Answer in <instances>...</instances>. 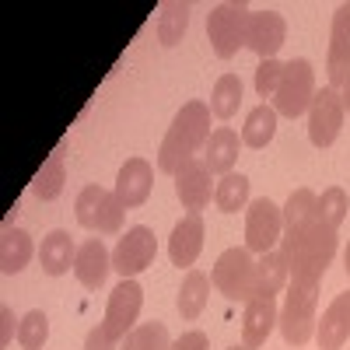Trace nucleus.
<instances>
[{"label": "nucleus", "instance_id": "obj_1", "mask_svg": "<svg viewBox=\"0 0 350 350\" xmlns=\"http://www.w3.org/2000/svg\"><path fill=\"white\" fill-rule=\"evenodd\" d=\"M211 105L207 102H186L179 112H175V120L161 140L158 148V172L165 175H175L200 148H207L211 140Z\"/></svg>", "mask_w": 350, "mask_h": 350}, {"label": "nucleus", "instance_id": "obj_2", "mask_svg": "<svg viewBox=\"0 0 350 350\" xmlns=\"http://www.w3.org/2000/svg\"><path fill=\"white\" fill-rule=\"evenodd\" d=\"M336 228L323 224L315 217V224L305 231V235L291 239V235H280V256L287 259V270H291V280L298 284H315L323 280L326 267L336 256Z\"/></svg>", "mask_w": 350, "mask_h": 350}, {"label": "nucleus", "instance_id": "obj_3", "mask_svg": "<svg viewBox=\"0 0 350 350\" xmlns=\"http://www.w3.org/2000/svg\"><path fill=\"white\" fill-rule=\"evenodd\" d=\"M315 301H319V287L315 284H298L291 280L287 284V295H284V308H280V333L291 347H305L315 336Z\"/></svg>", "mask_w": 350, "mask_h": 350}, {"label": "nucleus", "instance_id": "obj_4", "mask_svg": "<svg viewBox=\"0 0 350 350\" xmlns=\"http://www.w3.org/2000/svg\"><path fill=\"white\" fill-rule=\"evenodd\" d=\"M74 214H77V224L88 228V231H98V235H120L123 231V214L126 207L120 203L116 189H105V186H84L77 203H74Z\"/></svg>", "mask_w": 350, "mask_h": 350}, {"label": "nucleus", "instance_id": "obj_5", "mask_svg": "<svg viewBox=\"0 0 350 350\" xmlns=\"http://www.w3.org/2000/svg\"><path fill=\"white\" fill-rule=\"evenodd\" d=\"M249 8L242 0H224V4H214L207 14V36L211 46L221 60H231L242 46H245V32H249Z\"/></svg>", "mask_w": 350, "mask_h": 350}, {"label": "nucleus", "instance_id": "obj_6", "mask_svg": "<svg viewBox=\"0 0 350 350\" xmlns=\"http://www.w3.org/2000/svg\"><path fill=\"white\" fill-rule=\"evenodd\" d=\"M312 98H315V70H312V64L305 60V56H298V60L284 64V77H280L277 95H273V109H277V116L298 120V116L308 112Z\"/></svg>", "mask_w": 350, "mask_h": 350}, {"label": "nucleus", "instance_id": "obj_7", "mask_svg": "<svg viewBox=\"0 0 350 350\" xmlns=\"http://www.w3.org/2000/svg\"><path fill=\"white\" fill-rule=\"evenodd\" d=\"M214 287L231 301H252V284H256V259L249 249H228L217 256L214 273H211Z\"/></svg>", "mask_w": 350, "mask_h": 350}, {"label": "nucleus", "instance_id": "obj_8", "mask_svg": "<svg viewBox=\"0 0 350 350\" xmlns=\"http://www.w3.org/2000/svg\"><path fill=\"white\" fill-rule=\"evenodd\" d=\"M280 235H284V211L267 196L252 200L245 207V249L267 256V252H273Z\"/></svg>", "mask_w": 350, "mask_h": 350}, {"label": "nucleus", "instance_id": "obj_9", "mask_svg": "<svg viewBox=\"0 0 350 350\" xmlns=\"http://www.w3.org/2000/svg\"><path fill=\"white\" fill-rule=\"evenodd\" d=\"M154 256H158L154 231L144 228V224H137V228L126 231L120 242H116V249H112V270L120 273L123 280H133L137 273H144V270L151 267Z\"/></svg>", "mask_w": 350, "mask_h": 350}, {"label": "nucleus", "instance_id": "obj_10", "mask_svg": "<svg viewBox=\"0 0 350 350\" xmlns=\"http://www.w3.org/2000/svg\"><path fill=\"white\" fill-rule=\"evenodd\" d=\"M140 305H144V287L137 280H120L109 295V305H105V319H102V329L123 343L126 333L137 326V315H140Z\"/></svg>", "mask_w": 350, "mask_h": 350}, {"label": "nucleus", "instance_id": "obj_11", "mask_svg": "<svg viewBox=\"0 0 350 350\" xmlns=\"http://www.w3.org/2000/svg\"><path fill=\"white\" fill-rule=\"evenodd\" d=\"M343 95L336 88H323L315 92L312 105H308V140L315 148H329V144L340 137V126H343Z\"/></svg>", "mask_w": 350, "mask_h": 350}, {"label": "nucleus", "instance_id": "obj_12", "mask_svg": "<svg viewBox=\"0 0 350 350\" xmlns=\"http://www.w3.org/2000/svg\"><path fill=\"white\" fill-rule=\"evenodd\" d=\"M211 168L203 158H189L179 172L172 175L175 179V196H179V203L189 211V214H200L207 203L214 200V179H211Z\"/></svg>", "mask_w": 350, "mask_h": 350}, {"label": "nucleus", "instance_id": "obj_13", "mask_svg": "<svg viewBox=\"0 0 350 350\" xmlns=\"http://www.w3.org/2000/svg\"><path fill=\"white\" fill-rule=\"evenodd\" d=\"M326 74H329V88H336V92L350 81V4H340L336 14H333Z\"/></svg>", "mask_w": 350, "mask_h": 350}, {"label": "nucleus", "instance_id": "obj_14", "mask_svg": "<svg viewBox=\"0 0 350 350\" xmlns=\"http://www.w3.org/2000/svg\"><path fill=\"white\" fill-rule=\"evenodd\" d=\"M287 25L277 11H252L249 14V32H245V46L259 56V60H277V49L284 46Z\"/></svg>", "mask_w": 350, "mask_h": 350}, {"label": "nucleus", "instance_id": "obj_15", "mask_svg": "<svg viewBox=\"0 0 350 350\" xmlns=\"http://www.w3.org/2000/svg\"><path fill=\"white\" fill-rule=\"evenodd\" d=\"M151 186H154V168L144 158H126L120 175H116V196H120L123 207L133 211V207H140V203H148Z\"/></svg>", "mask_w": 350, "mask_h": 350}, {"label": "nucleus", "instance_id": "obj_16", "mask_svg": "<svg viewBox=\"0 0 350 350\" xmlns=\"http://www.w3.org/2000/svg\"><path fill=\"white\" fill-rule=\"evenodd\" d=\"M277 323H280L277 298H252V301H245V312H242V347L245 350L262 347L270 340Z\"/></svg>", "mask_w": 350, "mask_h": 350}, {"label": "nucleus", "instance_id": "obj_17", "mask_svg": "<svg viewBox=\"0 0 350 350\" xmlns=\"http://www.w3.org/2000/svg\"><path fill=\"white\" fill-rule=\"evenodd\" d=\"M112 270V252L105 249L102 239H88L84 245H77V259H74V277L88 287V291H98L105 284Z\"/></svg>", "mask_w": 350, "mask_h": 350}, {"label": "nucleus", "instance_id": "obj_18", "mask_svg": "<svg viewBox=\"0 0 350 350\" xmlns=\"http://www.w3.org/2000/svg\"><path fill=\"white\" fill-rule=\"evenodd\" d=\"M347 340H350V305H347V291H343V295L329 301L323 319L315 323V343L319 350H343Z\"/></svg>", "mask_w": 350, "mask_h": 350}, {"label": "nucleus", "instance_id": "obj_19", "mask_svg": "<svg viewBox=\"0 0 350 350\" xmlns=\"http://www.w3.org/2000/svg\"><path fill=\"white\" fill-rule=\"evenodd\" d=\"M200 249H203V217H200V214H186L179 224L172 228L168 256H172V262H175L179 270H183V267L193 270V262H196Z\"/></svg>", "mask_w": 350, "mask_h": 350}, {"label": "nucleus", "instance_id": "obj_20", "mask_svg": "<svg viewBox=\"0 0 350 350\" xmlns=\"http://www.w3.org/2000/svg\"><path fill=\"white\" fill-rule=\"evenodd\" d=\"M74 259H77V245L70 239V231L56 228L42 239V249H39V262L49 277H60L67 270H74Z\"/></svg>", "mask_w": 350, "mask_h": 350}, {"label": "nucleus", "instance_id": "obj_21", "mask_svg": "<svg viewBox=\"0 0 350 350\" xmlns=\"http://www.w3.org/2000/svg\"><path fill=\"white\" fill-rule=\"evenodd\" d=\"M287 284H291V270H287V259H284L277 249L256 259V284H252V298H277Z\"/></svg>", "mask_w": 350, "mask_h": 350}, {"label": "nucleus", "instance_id": "obj_22", "mask_svg": "<svg viewBox=\"0 0 350 350\" xmlns=\"http://www.w3.org/2000/svg\"><path fill=\"white\" fill-rule=\"evenodd\" d=\"M319 196L312 193V189H295L287 196V203H284V235H291V239H298V235H305V231L315 224V217H319Z\"/></svg>", "mask_w": 350, "mask_h": 350}, {"label": "nucleus", "instance_id": "obj_23", "mask_svg": "<svg viewBox=\"0 0 350 350\" xmlns=\"http://www.w3.org/2000/svg\"><path fill=\"white\" fill-rule=\"evenodd\" d=\"M207 168L214 175H228L235 172V161H239V133L231 126H217L207 140V154H203Z\"/></svg>", "mask_w": 350, "mask_h": 350}, {"label": "nucleus", "instance_id": "obj_24", "mask_svg": "<svg viewBox=\"0 0 350 350\" xmlns=\"http://www.w3.org/2000/svg\"><path fill=\"white\" fill-rule=\"evenodd\" d=\"M32 235L25 228H8L4 239H0V270L4 273H21L32 259Z\"/></svg>", "mask_w": 350, "mask_h": 350}, {"label": "nucleus", "instance_id": "obj_25", "mask_svg": "<svg viewBox=\"0 0 350 350\" xmlns=\"http://www.w3.org/2000/svg\"><path fill=\"white\" fill-rule=\"evenodd\" d=\"M273 133H277V109L262 102V105H256V109L245 116L242 144H245V148H252V151H262V148L273 140Z\"/></svg>", "mask_w": 350, "mask_h": 350}, {"label": "nucleus", "instance_id": "obj_26", "mask_svg": "<svg viewBox=\"0 0 350 350\" xmlns=\"http://www.w3.org/2000/svg\"><path fill=\"white\" fill-rule=\"evenodd\" d=\"M207 298H211V277L203 270H186L183 277V287H179V315L183 319H196L203 308H207Z\"/></svg>", "mask_w": 350, "mask_h": 350}, {"label": "nucleus", "instance_id": "obj_27", "mask_svg": "<svg viewBox=\"0 0 350 350\" xmlns=\"http://www.w3.org/2000/svg\"><path fill=\"white\" fill-rule=\"evenodd\" d=\"M189 28V4H183V0H168V4H161V14H158V42L161 46H179L183 36Z\"/></svg>", "mask_w": 350, "mask_h": 350}, {"label": "nucleus", "instance_id": "obj_28", "mask_svg": "<svg viewBox=\"0 0 350 350\" xmlns=\"http://www.w3.org/2000/svg\"><path fill=\"white\" fill-rule=\"evenodd\" d=\"M214 203H217V211H224V214H239L242 207H249V179L242 172L221 175L217 186H214Z\"/></svg>", "mask_w": 350, "mask_h": 350}, {"label": "nucleus", "instance_id": "obj_29", "mask_svg": "<svg viewBox=\"0 0 350 350\" xmlns=\"http://www.w3.org/2000/svg\"><path fill=\"white\" fill-rule=\"evenodd\" d=\"M207 105H211V112L217 116V120H231V116L239 112V105H242V81H239V74H221Z\"/></svg>", "mask_w": 350, "mask_h": 350}, {"label": "nucleus", "instance_id": "obj_30", "mask_svg": "<svg viewBox=\"0 0 350 350\" xmlns=\"http://www.w3.org/2000/svg\"><path fill=\"white\" fill-rule=\"evenodd\" d=\"M64 183H67V168H64V154H49L42 161V168L36 172L32 179V193L39 200H56L64 193Z\"/></svg>", "mask_w": 350, "mask_h": 350}, {"label": "nucleus", "instance_id": "obj_31", "mask_svg": "<svg viewBox=\"0 0 350 350\" xmlns=\"http://www.w3.org/2000/svg\"><path fill=\"white\" fill-rule=\"evenodd\" d=\"M120 350H172V336H168L165 323H144L126 333Z\"/></svg>", "mask_w": 350, "mask_h": 350}, {"label": "nucleus", "instance_id": "obj_32", "mask_svg": "<svg viewBox=\"0 0 350 350\" xmlns=\"http://www.w3.org/2000/svg\"><path fill=\"white\" fill-rule=\"evenodd\" d=\"M46 340H49V319H46L42 308H32V312H28L21 323H18V343H21L25 350H42Z\"/></svg>", "mask_w": 350, "mask_h": 350}, {"label": "nucleus", "instance_id": "obj_33", "mask_svg": "<svg viewBox=\"0 0 350 350\" xmlns=\"http://www.w3.org/2000/svg\"><path fill=\"white\" fill-rule=\"evenodd\" d=\"M315 211H319V221H323V224L340 228L343 217H347V211H350V196L340 186H329V189H323V196H319V207Z\"/></svg>", "mask_w": 350, "mask_h": 350}, {"label": "nucleus", "instance_id": "obj_34", "mask_svg": "<svg viewBox=\"0 0 350 350\" xmlns=\"http://www.w3.org/2000/svg\"><path fill=\"white\" fill-rule=\"evenodd\" d=\"M280 77H284V64L280 60H259V67H256V95L259 98H273L277 88H280Z\"/></svg>", "mask_w": 350, "mask_h": 350}, {"label": "nucleus", "instance_id": "obj_35", "mask_svg": "<svg viewBox=\"0 0 350 350\" xmlns=\"http://www.w3.org/2000/svg\"><path fill=\"white\" fill-rule=\"evenodd\" d=\"M172 350H207V333L189 329V333H183L179 340H172Z\"/></svg>", "mask_w": 350, "mask_h": 350}, {"label": "nucleus", "instance_id": "obj_36", "mask_svg": "<svg viewBox=\"0 0 350 350\" xmlns=\"http://www.w3.org/2000/svg\"><path fill=\"white\" fill-rule=\"evenodd\" d=\"M14 343V308L4 305L0 308V347H11Z\"/></svg>", "mask_w": 350, "mask_h": 350}, {"label": "nucleus", "instance_id": "obj_37", "mask_svg": "<svg viewBox=\"0 0 350 350\" xmlns=\"http://www.w3.org/2000/svg\"><path fill=\"white\" fill-rule=\"evenodd\" d=\"M84 350H116V340L102 326H95L92 333H88V340H84Z\"/></svg>", "mask_w": 350, "mask_h": 350}, {"label": "nucleus", "instance_id": "obj_38", "mask_svg": "<svg viewBox=\"0 0 350 350\" xmlns=\"http://www.w3.org/2000/svg\"><path fill=\"white\" fill-rule=\"evenodd\" d=\"M343 109H347V112H350V81H347V84H343Z\"/></svg>", "mask_w": 350, "mask_h": 350}, {"label": "nucleus", "instance_id": "obj_39", "mask_svg": "<svg viewBox=\"0 0 350 350\" xmlns=\"http://www.w3.org/2000/svg\"><path fill=\"white\" fill-rule=\"evenodd\" d=\"M343 262H347V273H350V245H347V252H343Z\"/></svg>", "mask_w": 350, "mask_h": 350}, {"label": "nucleus", "instance_id": "obj_40", "mask_svg": "<svg viewBox=\"0 0 350 350\" xmlns=\"http://www.w3.org/2000/svg\"><path fill=\"white\" fill-rule=\"evenodd\" d=\"M228 350H245V347H228Z\"/></svg>", "mask_w": 350, "mask_h": 350}, {"label": "nucleus", "instance_id": "obj_41", "mask_svg": "<svg viewBox=\"0 0 350 350\" xmlns=\"http://www.w3.org/2000/svg\"><path fill=\"white\" fill-rule=\"evenodd\" d=\"M347 305H350V291H347Z\"/></svg>", "mask_w": 350, "mask_h": 350}]
</instances>
